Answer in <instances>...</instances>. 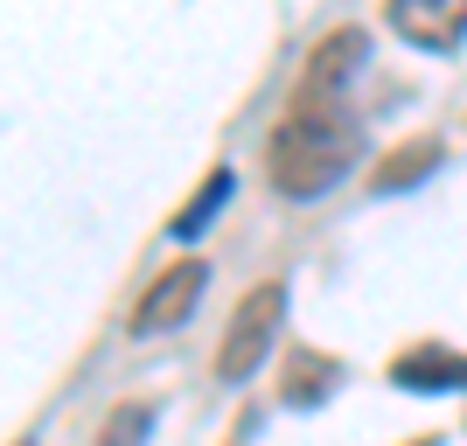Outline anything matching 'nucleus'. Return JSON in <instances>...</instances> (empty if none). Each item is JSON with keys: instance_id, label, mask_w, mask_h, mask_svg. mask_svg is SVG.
<instances>
[{"instance_id": "1a4fd4ad", "label": "nucleus", "mask_w": 467, "mask_h": 446, "mask_svg": "<svg viewBox=\"0 0 467 446\" xmlns=\"http://www.w3.org/2000/svg\"><path fill=\"white\" fill-rule=\"evenodd\" d=\"M223 202H231V168H216V175L202 182V195H189V202H182V216L168 223V231H175V237H195V231H210V216L223 210Z\"/></svg>"}, {"instance_id": "f8f14e48", "label": "nucleus", "mask_w": 467, "mask_h": 446, "mask_svg": "<svg viewBox=\"0 0 467 446\" xmlns=\"http://www.w3.org/2000/svg\"><path fill=\"white\" fill-rule=\"evenodd\" d=\"M21 446H28V440H21Z\"/></svg>"}, {"instance_id": "f03ea898", "label": "nucleus", "mask_w": 467, "mask_h": 446, "mask_svg": "<svg viewBox=\"0 0 467 446\" xmlns=\"http://www.w3.org/2000/svg\"><path fill=\"white\" fill-rule=\"evenodd\" d=\"M279 321H286V279H265V286H252L244 300H237L231 328H223V349H216V377L223 384H244L258 363H265V349H273Z\"/></svg>"}, {"instance_id": "6e6552de", "label": "nucleus", "mask_w": 467, "mask_h": 446, "mask_svg": "<svg viewBox=\"0 0 467 446\" xmlns=\"http://www.w3.org/2000/svg\"><path fill=\"white\" fill-rule=\"evenodd\" d=\"M432 161H440V147H432V140H405L398 154H384V168L370 175V189H377V195H390V189H411V182L426 175Z\"/></svg>"}, {"instance_id": "39448f33", "label": "nucleus", "mask_w": 467, "mask_h": 446, "mask_svg": "<svg viewBox=\"0 0 467 446\" xmlns=\"http://www.w3.org/2000/svg\"><path fill=\"white\" fill-rule=\"evenodd\" d=\"M384 15L411 49H432V57H453L467 42V0H384Z\"/></svg>"}, {"instance_id": "0eeeda50", "label": "nucleus", "mask_w": 467, "mask_h": 446, "mask_svg": "<svg viewBox=\"0 0 467 446\" xmlns=\"http://www.w3.org/2000/svg\"><path fill=\"white\" fill-rule=\"evenodd\" d=\"M335 384H342V363H335V356H321V349H300V356L286 363V405H321Z\"/></svg>"}, {"instance_id": "9b49d317", "label": "nucleus", "mask_w": 467, "mask_h": 446, "mask_svg": "<svg viewBox=\"0 0 467 446\" xmlns=\"http://www.w3.org/2000/svg\"><path fill=\"white\" fill-rule=\"evenodd\" d=\"M411 446H440V440H411Z\"/></svg>"}, {"instance_id": "423d86ee", "label": "nucleus", "mask_w": 467, "mask_h": 446, "mask_svg": "<svg viewBox=\"0 0 467 446\" xmlns=\"http://www.w3.org/2000/svg\"><path fill=\"white\" fill-rule=\"evenodd\" d=\"M390 384L398 390H467V356L440 349V342H419L390 363Z\"/></svg>"}, {"instance_id": "20e7f679", "label": "nucleus", "mask_w": 467, "mask_h": 446, "mask_svg": "<svg viewBox=\"0 0 467 446\" xmlns=\"http://www.w3.org/2000/svg\"><path fill=\"white\" fill-rule=\"evenodd\" d=\"M202 286H210V265H202V258H182V265H168L154 286L140 293L133 335H168V328H182V321L195 314V300H202Z\"/></svg>"}, {"instance_id": "9d476101", "label": "nucleus", "mask_w": 467, "mask_h": 446, "mask_svg": "<svg viewBox=\"0 0 467 446\" xmlns=\"http://www.w3.org/2000/svg\"><path fill=\"white\" fill-rule=\"evenodd\" d=\"M147 432H154V405H119L98 426V446H147Z\"/></svg>"}, {"instance_id": "7ed1b4c3", "label": "nucleus", "mask_w": 467, "mask_h": 446, "mask_svg": "<svg viewBox=\"0 0 467 446\" xmlns=\"http://www.w3.org/2000/svg\"><path fill=\"white\" fill-rule=\"evenodd\" d=\"M363 57H370V36L363 28H335V36L314 42L307 70H300V84H293V98H314V105H349V84L356 70H363Z\"/></svg>"}, {"instance_id": "f257e3e1", "label": "nucleus", "mask_w": 467, "mask_h": 446, "mask_svg": "<svg viewBox=\"0 0 467 446\" xmlns=\"http://www.w3.org/2000/svg\"><path fill=\"white\" fill-rule=\"evenodd\" d=\"M356 147H363V126H356L349 105L293 98L286 119L265 140V182L279 195H293V202H314V195H328L356 168Z\"/></svg>"}]
</instances>
